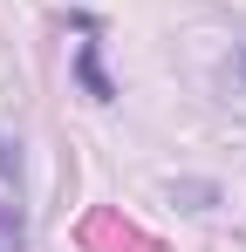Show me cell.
<instances>
[{
    "instance_id": "obj_1",
    "label": "cell",
    "mask_w": 246,
    "mask_h": 252,
    "mask_svg": "<svg viewBox=\"0 0 246 252\" xmlns=\"http://www.w3.org/2000/svg\"><path fill=\"white\" fill-rule=\"evenodd\" d=\"M28 239V177H21V143L0 136V252H21Z\"/></svg>"
}]
</instances>
